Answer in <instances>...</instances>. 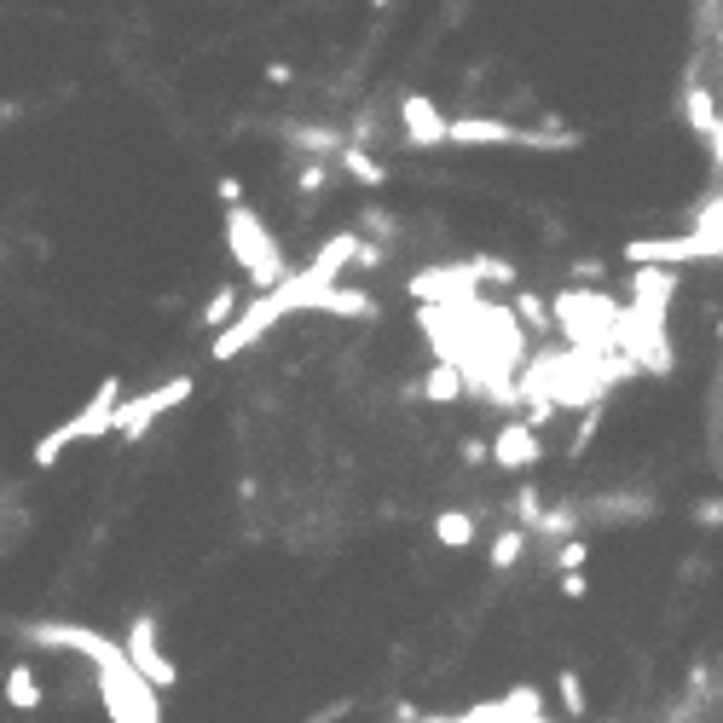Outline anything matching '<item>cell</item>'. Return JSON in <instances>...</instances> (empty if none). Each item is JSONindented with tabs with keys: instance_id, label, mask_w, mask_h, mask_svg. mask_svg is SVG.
Returning a JSON list of instances; mask_svg holds the SVG:
<instances>
[{
	"instance_id": "cell-3",
	"label": "cell",
	"mask_w": 723,
	"mask_h": 723,
	"mask_svg": "<svg viewBox=\"0 0 723 723\" xmlns=\"http://www.w3.org/2000/svg\"><path fill=\"white\" fill-rule=\"evenodd\" d=\"M191 376H174L168 388H151V394H139V399H123L116 406V417H110V434H123V440H145V429H151V417H163V411H174L179 399H191Z\"/></svg>"
},
{
	"instance_id": "cell-1",
	"label": "cell",
	"mask_w": 723,
	"mask_h": 723,
	"mask_svg": "<svg viewBox=\"0 0 723 723\" xmlns=\"http://www.w3.org/2000/svg\"><path fill=\"white\" fill-rule=\"evenodd\" d=\"M116 394H123V383H116V376H105V383L93 388V399H88L82 411H75V417H65L58 429H47L42 440H35L30 464H35V469H53L58 457H65V452L75 446V440H98V434H110V417H116V406H123Z\"/></svg>"
},
{
	"instance_id": "cell-6",
	"label": "cell",
	"mask_w": 723,
	"mask_h": 723,
	"mask_svg": "<svg viewBox=\"0 0 723 723\" xmlns=\"http://www.w3.org/2000/svg\"><path fill=\"white\" fill-rule=\"evenodd\" d=\"M7 707L12 712H35V707H42V677H35L30 666L7 672Z\"/></svg>"
},
{
	"instance_id": "cell-5",
	"label": "cell",
	"mask_w": 723,
	"mask_h": 723,
	"mask_svg": "<svg viewBox=\"0 0 723 723\" xmlns=\"http://www.w3.org/2000/svg\"><path fill=\"white\" fill-rule=\"evenodd\" d=\"M123 649H128V660L139 666V677H145L151 689H174V677H179V672H174V660L156 649V626H151V619H133V631H128Z\"/></svg>"
},
{
	"instance_id": "cell-4",
	"label": "cell",
	"mask_w": 723,
	"mask_h": 723,
	"mask_svg": "<svg viewBox=\"0 0 723 723\" xmlns=\"http://www.w3.org/2000/svg\"><path fill=\"white\" fill-rule=\"evenodd\" d=\"M423 723H561V718H550L538 695L515 689L504 700H480V707H469V712H440V718H423Z\"/></svg>"
},
{
	"instance_id": "cell-2",
	"label": "cell",
	"mask_w": 723,
	"mask_h": 723,
	"mask_svg": "<svg viewBox=\"0 0 723 723\" xmlns=\"http://www.w3.org/2000/svg\"><path fill=\"white\" fill-rule=\"evenodd\" d=\"M93 683H98V700H105L110 723H163L156 718V689L139 677L128 649L116 660H105V666H93Z\"/></svg>"
}]
</instances>
